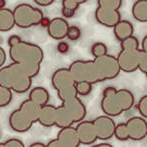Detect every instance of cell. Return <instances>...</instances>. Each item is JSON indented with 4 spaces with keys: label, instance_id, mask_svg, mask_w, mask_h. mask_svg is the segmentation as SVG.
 Instances as JSON below:
<instances>
[{
    "label": "cell",
    "instance_id": "9a60e30c",
    "mask_svg": "<svg viewBox=\"0 0 147 147\" xmlns=\"http://www.w3.org/2000/svg\"><path fill=\"white\" fill-rule=\"evenodd\" d=\"M56 115L57 107L53 105H49V104H45V105L40 107L37 122L43 127H53L56 123Z\"/></svg>",
    "mask_w": 147,
    "mask_h": 147
},
{
    "label": "cell",
    "instance_id": "7a4b0ae2",
    "mask_svg": "<svg viewBox=\"0 0 147 147\" xmlns=\"http://www.w3.org/2000/svg\"><path fill=\"white\" fill-rule=\"evenodd\" d=\"M69 71L76 82H87L91 84L115 79L121 72L117 58L108 53L93 60L75 61L70 65Z\"/></svg>",
    "mask_w": 147,
    "mask_h": 147
},
{
    "label": "cell",
    "instance_id": "484cf974",
    "mask_svg": "<svg viewBox=\"0 0 147 147\" xmlns=\"http://www.w3.org/2000/svg\"><path fill=\"white\" fill-rule=\"evenodd\" d=\"M25 144L23 143L22 140L18 138H10L7 139L5 142H1L0 147H24Z\"/></svg>",
    "mask_w": 147,
    "mask_h": 147
},
{
    "label": "cell",
    "instance_id": "f546056e",
    "mask_svg": "<svg viewBox=\"0 0 147 147\" xmlns=\"http://www.w3.org/2000/svg\"><path fill=\"white\" fill-rule=\"evenodd\" d=\"M34 2L39 6L45 7V6H49L51 5L54 2V0H34Z\"/></svg>",
    "mask_w": 147,
    "mask_h": 147
},
{
    "label": "cell",
    "instance_id": "836d02e7",
    "mask_svg": "<svg viewBox=\"0 0 147 147\" xmlns=\"http://www.w3.org/2000/svg\"><path fill=\"white\" fill-rule=\"evenodd\" d=\"M30 147H45L46 145L42 142H34V143H32L30 145Z\"/></svg>",
    "mask_w": 147,
    "mask_h": 147
},
{
    "label": "cell",
    "instance_id": "d6a6232c",
    "mask_svg": "<svg viewBox=\"0 0 147 147\" xmlns=\"http://www.w3.org/2000/svg\"><path fill=\"white\" fill-rule=\"evenodd\" d=\"M141 50L147 52V35L143 37L142 39V47H141Z\"/></svg>",
    "mask_w": 147,
    "mask_h": 147
},
{
    "label": "cell",
    "instance_id": "7402d4cb",
    "mask_svg": "<svg viewBox=\"0 0 147 147\" xmlns=\"http://www.w3.org/2000/svg\"><path fill=\"white\" fill-rule=\"evenodd\" d=\"M107 52H108L107 46L104 43H102V42H96V43H94L91 46V54L93 55L94 58L105 55V54H107Z\"/></svg>",
    "mask_w": 147,
    "mask_h": 147
},
{
    "label": "cell",
    "instance_id": "f1b7e54d",
    "mask_svg": "<svg viewBox=\"0 0 147 147\" xmlns=\"http://www.w3.org/2000/svg\"><path fill=\"white\" fill-rule=\"evenodd\" d=\"M62 15L64 16L65 18H72L74 17V15H75L76 11L73 10V9H69V8H62Z\"/></svg>",
    "mask_w": 147,
    "mask_h": 147
},
{
    "label": "cell",
    "instance_id": "52a82bcc",
    "mask_svg": "<svg viewBox=\"0 0 147 147\" xmlns=\"http://www.w3.org/2000/svg\"><path fill=\"white\" fill-rule=\"evenodd\" d=\"M9 55L13 62L25 64L28 67L40 71V64L43 60V51L38 45L21 40L16 45L10 46Z\"/></svg>",
    "mask_w": 147,
    "mask_h": 147
},
{
    "label": "cell",
    "instance_id": "9c48e42d",
    "mask_svg": "<svg viewBox=\"0 0 147 147\" xmlns=\"http://www.w3.org/2000/svg\"><path fill=\"white\" fill-rule=\"evenodd\" d=\"M97 3L96 21L104 27L113 28L121 20L120 8L123 0H97Z\"/></svg>",
    "mask_w": 147,
    "mask_h": 147
},
{
    "label": "cell",
    "instance_id": "7c38bea8",
    "mask_svg": "<svg viewBox=\"0 0 147 147\" xmlns=\"http://www.w3.org/2000/svg\"><path fill=\"white\" fill-rule=\"evenodd\" d=\"M96 129L97 139L102 141L109 140L114 136L116 124L110 116H99L92 121Z\"/></svg>",
    "mask_w": 147,
    "mask_h": 147
},
{
    "label": "cell",
    "instance_id": "44dd1931",
    "mask_svg": "<svg viewBox=\"0 0 147 147\" xmlns=\"http://www.w3.org/2000/svg\"><path fill=\"white\" fill-rule=\"evenodd\" d=\"M92 85L91 84L87 82H76V90H77L78 95L86 96L91 93L92 91Z\"/></svg>",
    "mask_w": 147,
    "mask_h": 147
},
{
    "label": "cell",
    "instance_id": "6da1fadb",
    "mask_svg": "<svg viewBox=\"0 0 147 147\" xmlns=\"http://www.w3.org/2000/svg\"><path fill=\"white\" fill-rule=\"evenodd\" d=\"M51 82L62 101V104L57 107L56 127L61 129L84 120L86 115V108L78 96L76 82L69 69L60 68L56 70L52 75Z\"/></svg>",
    "mask_w": 147,
    "mask_h": 147
},
{
    "label": "cell",
    "instance_id": "d590c367",
    "mask_svg": "<svg viewBox=\"0 0 147 147\" xmlns=\"http://www.w3.org/2000/svg\"><path fill=\"white\" fill-rule=\"evenodd\" d=\"M6 6V1L5 0H0V9L5 8Z\"/></svg>",
    "mask_w": 147,
    "mask_h": 147
},
{
    "label": "cell",
    "instance_id": "603a6c76",
    "mask_svg": "<svg viewBox=\"0 0 147 147\" xmlns=\"http://www.w3.org/2000/svg\"><path fill=\"white\" fill-rule=\"evenodd\" d=\"M80 35H82V32H80V28H78L77 26H69L67 35H66V37H68V39L75 41V40L80 39Z\"/></svg>",
    "mask_w": 147,
    "mask_h": 147
},
{
    "label": "cell",
    "instance_id": "277c9868",
    "mask_svg": "<svg viewBox=\"0 0 147 147\" xmlns=\"http://www.w3.org/2000/svg\"><path fill=\"white\" fill-rule=\"evenodd\" d=\"M121 48L116 57L121 71L134 73L139 69L143 74H147V52L139 49V42L136 36L131 35L121 41Z\"/></svg>",
    "mask_w": 147,
    "mask_h": 147
},
{
    "label": "cell",
    "instance_id": "83f0119b",
    "mask_svg": "<svg viewBox=\"0 0 147 147\" xmlns=\"http://www.w3.org/2000/svg\"><path fill=\"white\" fill-rule=\"evenodd\" d=\"M21 40H22V38H21L19 35L13 34V35H11V36L8 38V45H9V47L13 46V45H16V44L19 43Z\"/></svg>",
    "mask_w": 147,
    "mask_h": 147
},
{
    "label": "cell",
    "instance_id": "ac0fdd59",
    "mask_svg": "<svg viewBox=\"0 0 147 147\" xmlns=\"http://www.w3.org/2000/svg\"><path fill=\"white\" fill-rule=\"evenodd\" d=\"M28 99L32 100L38 106H43L48 103L49 101V93L44 87L36 86L30 90L28 94Z\"/></svg>",
    "mask_w": 147,
    "mask_h": 147
},
{
    "label": "cell",
    "instance_id": "cb8c5ba5",
    "mask_svg": "<svg viewBox=\"0 0 147 147\" xmlns=\"http://www.w3.org/2000/svg\"><path fill=\"white\" fill-rule=\"evenodd\" d=\"M87 0H63L62 6L63 8H69L77 11V9L79 8L80 4L84 3Z\"/></svg>",
    "mask_w": 147,
    "mask_h": 147
},
{
    "label": "cell",
    "instance_id": "5bb4252c",
    "mask_svg": "<svg viewBox=\"0 0 147 147\" xmlns=\"http://www.w3.org/2000/svg\"><path fill=\"white\" fill-rule=\"evenodd\" d=\"M68 28L69 24L65 19L54 18L49 23L48 27H47V32L53 39L61 40L65 38L67 35Z\"/></svg>",
    "mask_w": 147,
    "mask_h": 147
},
{
    "label": "cell",
    "instance_id": "d4e9b609",
    "mask_svg": "<svg viewBox=\"0 0 147 147\" xmlns=\"http://www.w3.org/2000/svg\"><path fill=\"white\" fill-rule=\"evenodd\" d=\"M137 109H138V112L141 115V117L147 119V95L142 96L139 99L138 104H137Z\"/></svg>",
    "mask_w": 147,
    "mask_h": 147
},
{
    "label": "cell",
    "instance_id": "4fadbf2b",
    "mask_svg": "<svg viewBox=\"0 0 147 147\" xmlns=\"http://www.w3.org/2000/svg\"><path fill=\"white\" fill-rule=\"evenodd\" d=\"M76 130L80 144L91 145L97 140L95 127L90 121H80L76 127Z\"/></svg>",
    "mask_w": 147,
    "mask_h": 147
},
{
    "label": "cell",
    "instance_id": "8fae6325",
    "mask_svg": "<svg viewBox=\"0 0 147 147\" xmlns=\"http://www.w3.org/2000/svg\"><path fill=\"white\" fill-rule=\"evenodd\" d=\"M80 145L76 127L73 125L61 127L56 138L48 142L47 147H79Z\"/></svg>",
    "mask_w": 147,
    "mask_h": 147
},
{
    "label": "cell",
    "instance_id": "2e32d148",
    "mask_svg": "<svg viewBox=\"0 0 147 147\" xmlns=\"http://www.w3.org/2000/svg\"><path fill=\"white\" fill-rule=\"evenodd\" d=\"M113 28L114 34L119 41H123L124 39L131 36L134 34V26L127 20H120L114 26Z\"/></svg>",
    "mask_w": 147,
    "mask_h": 147
},
{
    "label": "cell",
    "instance_id": "4316f807",
    "mask_svg": "<svg viewBox=\"0 0 147 147\" xmlns=\"http://www.w3.org/2000/svg\"><path fill=\"white\" fill-rule=\"evenodd\" d=\"M57 49H58L59 53L66 54L69 51V44L65 41H60L57 45Z\"/></svg>",
    "mask_w": 147,
    "mask_h": 147
},
{
    "label": "cell",
    "instance_id": "3957f363",
    "mask_svg": "<svg viewBox=\"0 0 147 147\" xmlns=\"http://www.w3.org/2000/svg\"><path fill=\"white\" fill-rule=\"evenodd\" d=\"M38 73V71L25 64L13 62L0 68V85L17 93H25L32 86V78L36 77Z\"/></svg>",
    "mask_w": 147,
    "mask_h": 147
},
{
    "label": "cell",
    "instance_id": "d6986e66",
    "mask_svg": "<svg viewBox=\"0 0 147 147\" xmlns=\"http://www.w3.org/2000/svg\"><path fill=\"white\" fill-rule=\"evenodd\" d=\"M132 16L140 23L147 22V1L137 0L132 6Z\"/></svg>",
    "mask_w": 147,
    "mask_h": 147
},
{
    "label": "cell",
    "instance_id": "e0dca14e",
    "mask_svg": "<svg viewBox=\"0 0 147 147\" xmlns=\"http://www.w3.org/2000/svg\"><path fill=\"white\" fill-rule=\"evenodd\" d=\"M15 27L13 11L8 8L0 9V32H9Z\"/></svg>",
    "mask_w": 147,
    "mask_h": 147
},
{
    "label": "cell",
    "instance_id": "4dcf8cb0",
    "mask_svg": "<svg viewBox=\"0 0 147 147\" xmlns=\"http://www.w3.org/2000/svg\"><path fill=\"white\" fill-rule=\"evenodd\" d=\"M5 61H6V53H5V50L0 46V68L5 64Z\"/></svg>",
    "mask_w": 147,
    "mask_h": 147
},
{
    "label": "cell",
    "instance_id": "ba28073f",
    "mask_svg": "<svg viewBox=\"0 0 147 147\" xmlns=\"http://www.w3.org/2000/svg\"><path fill=\"white\" fill-rule=\"evenodd\" d=\"M114 136L122 141H140L147 136V122L142 117H132L125 123L116 125Z\"/></svg>",
    "mask_w": 147,
    "mask_h": 147
},
{
    "label": "cell",
    "instance_id": "74e56055",
    "mask_svg": "<svg viewBox=\"0 0 147 147\" xmlns=\"http://www.w3.org/2000/svg\"><path fill=\"white\" fill-rule=\"evenodd\" d=\"M0 136H1V134H0Z\"/></svg>",
    "mask_w": 147,
    "mask_h": 147
},
{
    "label": "cell",
    "instance_id": "5b68a950",
    "mask_svg": "<svg viewBox=\"0 0 147 147\" xmlns=\"http://www.w3.org/2000/svg\"><path fill=\"white\" fill-rule=\"evenodd\" d=\"M101 109L110 117H117L122 113L130 110L134 104V96L129 89H116L107 86L103 90Z\"/></svg>",
    "mask_w": 147,
    "mask_h": 147
},
{
    "label": "cell",
    "instance_id": "1f68e13d",
    "mask_svg": "<svg viewBox=\"0 0 147 147\" xmlns=\"http://www.w3.org/2000/svg\"><path fill=\"white\" fill-rule=\"evenodd\" d=\"M49 23H50V20H49L48 18H46V17H43L42 18V20L40 21V24L39 25H41L42 27H48V25H49Z\"/></svg>",
    "mask_w": 147,
    "mask_h": 147
},
{
    "label": "cell",
    "instance_id": "30bf717a",
    "mask_svg": "<svg viewBox=\"0 0 147 147\" xmlns=\"http://www.w3.org/2000/svg\"><path fill=\"white\" fill-rule=\"evenodd\" d=\"M13 14L15 26L21 28H28L39 25L40 21L44 17L41 10L27 3H22L16 6Z\"/></svg>",
    "mask_w": 147,
    "mask_h": 147
},
{
    "label": "cell",
    "instance_id": "e575fe53",
    "mask_svg": "<svg viewBox=\"0 0 147 147\" xmlns=\"http://www.w3.org/2000/svg\"><path fill=\"white\" fill-rule=\"evenodd\" d=\"M97 147H102V146H105V147H112L113 145L110 143H108V142H102V143H99L96 145Z\"/></svg>",
    "mask_w": 147,
    "mask_h": 147
},
{
    "label": "cell",
    "instance_id": "ffe728a7",
    "mask_svg": "<svg viewBox=\"0 0 147 147\" xmlns=\"http://www.w3.org/2000/svg\"><path fill=\"white\" fill-rule=\"evenodd\" d=\"M13 99V91L10 88L0 85V107L9 105Z\"/></svg>",
    "mask_w": 147,
    "mask_h": 147
},
{
    "label": "cell",
    "instance_id": "8d00e7d4",
    "mask_svg": "<svg viewBox=\"0 0 147 147\" xmlns=\"http://www.w3.org/2000/svg\"><path fill=\"white\" fill-rule=\"evenodd\" d=\"M142 1H147V0H142Z\"/></svg>",
    "mask_w": 147,
    "mask_h": 147
},
{
    "label": "cell",
    "instance_id": "8992f818",
    "mask_svg": "<svg viewBox=\"0 0 147 147\" xmlns=\"http://www.w3.org/2000/svg\"><path fill=\"white\" fill-rule=\"evenodd\" d=\"M40 106L32 100L23 101L20 108L13 111L9 117V125L13 130L17 132H26L32 127L34 123L38 120Z\"/></svg>",
    "mask_w": 147,
    "mask_h": 147
}]
</instances>
